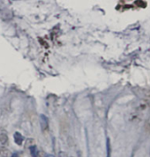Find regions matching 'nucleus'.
I'll use <instances>...</instances> for the list:
<instances>
[{
  "label": "nucleus",
  "instance_id": "4",
  "mask_svg": "<svg viewBox=\"0 0 150 157\" xmlns=\"http://www.w3.org/2000/svg\"><path fill=\"white\" fill-rule=\"evenodd\" d=\"M12 157H19V155H18V154H13Z\"/></svg>",
  "mask_w": 150,
  "mask_h": 157
},
{
  "label": "nucleus",
  "instance_id": "3",
  "mask_svg": "<svg viewBox=\"0 0 150 157\" xmlns=\"http://www.w3.org/2000/svg\"><path fill=\"white\" fill-rule=\"evenodd\" d=\"M30 152H31V155L33 157H38L37 155V150H36V147L33 146L30 147Z\"/></svg>",
  "mask_w": 150,
  "mask_h": 157
},
{
  "label": "nucleus",
  "instance_id": "2",
  "mask_svg": "<svg viewBox=\"0 0 150 157\" xmlns=\"http://www.w3.org/2000/svg\"><path fill=\"white\" fill-rule=\"evenodd\" d=\"M14 141L15 143L17 144V145H19V146H21L23 142V140H24V138H23V136L20 133V132H16L14 133Z\"/></svg>",
  "mask_w": 150,
  "mask_h": 157
},
{
  "label": "nucleus",
  "instance_id": "1",
  "mask_svg": "<svg viewBox=\"0 0 150 157\" xmlns=\"http://www.w3.org/2000/svg\"><path fill=\"white\" fill-rule=\"evenodd\" d=\"M40 124H41V126H42V130L43 131H44V130H46V129L48 128L49 123H48V118H47L46 116L41 115V117H40Z\"/></svg>",
  "mask_w": 150,
  "mask_h": 157
}]
</instances>
